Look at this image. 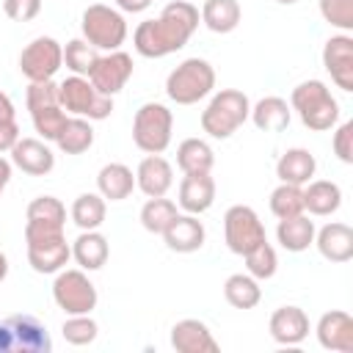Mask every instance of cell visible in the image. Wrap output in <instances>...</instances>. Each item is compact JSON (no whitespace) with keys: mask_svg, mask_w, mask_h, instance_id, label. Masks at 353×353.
<instances>
[{"mask_svg":"<svg viewBox=\"0 0 353 353\" xmlns=\"http://www.w3.org/2000/svg\"><path fill=\"white\" fill-rule=\"evenodd\" d=\"M199 22H201L199 8L190 0H171L160 11V17L143 19L135 28L132 33L135 52L143 58H165L190 41Z\"/></svg>","mask_w":353,"mask_h":353,"instance_id":"obj_1","label":"cell"},{"mask_svg":"<svg viewBox=\"0 0 353 353\" xmlns=\"http://www.w3.org/2000/svg\"><path fill=\"white\" fill-rule=\"evenodd\" d=\"M290 108L298 113L301 124L312 132H325L339 121V102L323 80H303L290 94Z\"/></svg>","mask_w":353,"mask_h":353,"instance_id":"obj_2","label":"cell"},{"mask_svg":"<svg viewBox=\"0 0 353 353\" xmlns=\"http://www.w3.org/2000/svg\"><path fill=\"white\" fill-rule=\"evenodd\" d=\"M248 113H251V102L243 91L237 88H221L210 105L201 110V130L210 135V138H232L245 121H248Z\"/></svg>","mask_w":353,"mask_h":353,"instance_id":"obj_3","label":"cell"},{"mask_svg":"<svg viewBox=\"0 0 353 353\" xmlns=\"http://www.w3.org/2000/svg\"><path fill=\"white\" fill-rule=\"evenodd\" d=\"M215 88V69L204 58H185L165 77V94L176 105H196Z\"/></svg>","mask_w":353,"mask_h":353,"instance_id":"obj_4","label":"cell"},{"mask_svg":"<svg viewBox=\"0 0 353 353\" xmlns=\"http://www.w3.org/2000/svg\"><path fill=\"white\" fill-rule=\"evenodd\" d=\"M174 113L160 102H143L132 119V143L143 154H163L171 143Z\"/></svg>","mask_w":353,"mask_h":353,"instance_id":"obj_5","label":"cell"},{"mask_svg":"<svg viewBox=\"0 0 353 353\" xmlns=\"http://www.w3.org/2000/svg\"><path fill=\"white\" fill-rule=\"evenodd\" d=\"M80 30L91 47L113 52V50H121L124 39H127V19L119 8H110L105 3H94L83 11Z\"/></svg>","mask_w":353,"mask_h":353,"instance_id":"obj_6","label":"cell"},{"mask_svg":"<svg viewBox=\"0 0 353 353\" xmlns=\"http://www.w3.org/2000/svg\"><path fill=\"white\" fill-rule=\"evenodd\" d=\"M58 102L66 113L83 116L88 121H102L113 113V97L99 94L88 77L72 74L63 83H58Z\"/></svg>","mask_w":353,"mask_h":353,"instance_id":"obj_7","label":"cell"},{"mask_svg":"<svg viewBox=\"0 0 353 353\" xmlns=\"http://www.w3.org/2000/svg\"><path fill=\"white\" fill-rule=\"evenodd\" d=\"M0 353H52V339L39 317L11 314L0 320Z\"/></svg>","mask_w":353,"mask_h":353,"instance_id":"obj_8","label":"cell"},{"mask_svg":"<svg viewBox=\"0 0 353 353\" xmlns=\"http://www.w3.org/2000/svg\"><path fill=\"white\" fill-rule=\"evenodd\" d=\"M25 102H28V110H30V119H33L36 132L44 141H55L58 132H61V127L69 119L66 110L58 102V85L52 80L30 83L28 91H25Z\"/></svg>","mask_w":353,"mask_h":353,"instance_id":"obj_9","label":"cell"},{"mask_svg":"<svg viewBox=\"0 0 353 353\" xmlns=\"http://www.w3.org/2000/svg\"><path fill=\"white\" fill-rule=\"evenodd\" d=\"M52 298L58 303V309H63L66 314H91L97 309V287L91 284V279L85 276V270H58L55 281H52Z\"/></svg>","mask_w":353,"mask_h":353,"instance_id":"obj_10","label":"cell"},{"mask_svg":"<svg viewBox=\"0 0 353 353\" xmlns=\"http://www.w3.org/2000/svg\"><path fill=\"white\" fill-rule=\"evenodd\" d=\"M223 237H226L229 251L237 254V256L248 254L254 245L268 240L259 215L245 204H234V207L226 210V215H223Z\"/></svg>","mask_w":353,"mask_h":353,"instance_id":"obj_11","label":"cell"},{"mask_svg":"<svg viewBox=\"0 0 353 353\" xmlns=\"http://www.w3.org/2000/svg\"><path fill=\"white\" fill-rule=\"evenodd\" d=\"M61 66H63V47L52 36H39L19 52V72L30 83L52 80Z\"/></svg>","mask_w":353,"mask_h":353,"instance_id":"obj_12","label":"cell"},{"mask_svg":"<svg viewBox=\"0 0 353 353\" xmlns=\"http://www.w3.org/2000/svg\"><path fill=\"white\" fill-rule=\"evenodd\" d=\"M130 77H132V55H127L124 50L99 55V61L94 63V69L88 74L91 85L105 97H116L127 85Z\"/></svg>","mask_w":353,"mask_h":353,"instance_id":"obj_13","label":"cell"},{"mask_svg":"<svg viewBox=\"0 0 353 353\" xmlns=\"http://www.w3.org/2000/svg\"><path fill=\"white\" fill-rule=\"evenodd\" d=\"M323 66L342 91H353V39L347 33L331 36L323 47Z\"/></svg>","mask_w":353,"mask_h":353,"instance_id":"obj_14","label":"cell"},{"mask_svg":"<svg viewBox=\"0 0 353 353\" xmlns=\"http://www.w3.org/2000/svg\"><path fill=\"white\" fill-rule=\"evenodd\" d=\"M11 165H17L28 176H47L55 168V154L47 146V141L19 138L11 146Z\"/></svg>","mask_w":353,"mask_h":353,"instance_id":"obj_15","label":"cell"},{"mask_svg":"<svg viewBox=\"0 0 353 353\" xmlns=\"http://www.w3.org/2000/svg\"><path fill=\"white\" fill-rule=\"evenodd\" d=\"M317 342L325 350L336 353H353V317L342 309H331L317 320Z\"/></svg>","mask_w":353,"mask_h":353,"instance_id":"obj_16","label":"cell"},{"mask_svg":"<svg viewBox=\"0 0 353 353\" xmlns=\"http://www.w3.org/2000/svg\"><path fill=\"white\" fill-rule=\"evenodd\" d=\"M174 185V168L163 154H146L135 168V188L146 196H165Z\"/></svg>","mask_w":353,"mask_h":353,"instance_id":"obj_17","label":"cell"},{"mask_svg":"<svg viewBox=\"0 0 353 353\" xmlns=\"http://www.w3.org/2000/svg\"><path fill=\"white\" fill-rule=\"evenodd\" d=\"M163 240H165V245L171 248V251H176V254H193V251H199L201 245H204V240H207V232H204V223L199 221V215H190V212H179L171 223H168V229L163 232Z\"/></svg>","mask_w":353,"mask_h":353,"instance_id":"obj_18","label":"cell"},{"mask_svg":"<svg viewBox=\"0 0 353 353\" xmlns=\"http://www.w3.org/2000/svg\"><path fill=\"white\" fill-rule=\"evenodd\" d=\"M171 347L176 353H215L221 345L201 320H179L171 328Z\"/></svg>","mask_w":353,"mask_h":353,"instance_id":"obj_19","label":"cell"},{"mask_svg":"<svg viewBox=\"0 0 353 353\" xmlns=\"http://www.w3.org/2000/svg\"><path fill=\"white\" fill-rule=\"evenodd\" d=\"M270 336L279 345H301L309 336V317L301 306H279L270 314Z\"/></svg>","mask_w":353,"mask_h":353,"instance_id":"obj_20","label":"cell"},{"mask_svg":"<svg viewBox=\"0 0 353 353\" xmlns=\"http://www.w3.org/2000/svg\"><path fill=\"white\" fill-rule=\"evenodd\" d=\"M69 259H72V245L66 243L63 234L41 243H28V265L36 273H58L66 268Z\"/></svg>","mask_w":353,"mask_h":353,"instance_id":"obj_21","label":"cell"},{"mask_svg":"<svg viewBox=\"0 0 353 353\" xmlns=\"http://www.w3.org/2000/svg\"><path fill=\"white\" fill-rule=\"evenodd\" d=\"M179 207L190 215H201L215 201V179L210 174H185L179 182Z\"/></svg>","mask_w":353,"mask_h":353,"instance_id":"obj_22","label":"cell"},{"mask_svg":"<svg viewBox=\"0 0 353 353\" xmlns=\"http://www.w3.org/2000/svg\"><path fill=\"white\" fill-rule=\"evenodd\" d=\"M314 245L328 262H347L353 259V229L347 223L331 221L314 232Z\"/></svg>","mask_w":353,"mask_h":353,"instance_id":"obj_23","label":"cell"},{"mask_svg":"<svg viewBox=\"0 0 353 353\" xmlns=\"http://www.w3.org/2000/svg\"><path fill=\"white\" fill-rule=\"evenodd\" d=\"M342 207V188L331 179H309L303 188V210H309V215L325 218L334 215Z\"/></svg>","mask_w":353,"mask_h":353,"instance_id":"obj_24","label":"cell"},{"mask_svg":"<svg viewBox=\"0 0 353 353\" xmlns=\"http://www.w3.org/2000/svg\"><path fill=\"white\" fill-rule=\"evenodd\" d=\"M314 171H317V160H314V154H312L309 149H303V146L287 149V152L279 157V163H276V176H279L281 182L301 185V188L314 176Z\"/></svg>","mask_w":353,"mask_h":353,"instance_id":"obj_25","label":"cell"},{"mask_svg":"<svg viewBox=\"0 0 353 353\" xmlns=\"http://www.w3.org/2000/svg\"><path fill=\"white\" fill-rule=\"evenodd\" d=\"M110 256V245L108 237L99 234V229H88L80 232L77 240L72 243V259L83 268V270H99Z\"/></svg>","mask_w":353,"mask_h":353,"instance_id":"obj_26","label":"cell"},{"mask_svg":"<svg viewBox=\"0 0 353 353\" xmlns=\"http://www.w3.org/2000/svg\"><path fill=\"white\" fill-rule=\"evenodd\" d=\"M248 119H251L254 127L262 130V132H281V130L290 127L292 108H290L287 99H281V97H262V99L251 108Z\"/></svg>","mask_w":353,"mask_h":353,"instance_id":"obj_27","label":"cell"},{"mask_svg":"<svg viewBox=\"0 0 353 353\" xmlns=\"http://www.w3.org/2000/svg\"><path fill=\"white\" fill-rule=\"evenodd\" d=\"M97 188L105 201H124L135 190V174L124 163H108L97 174Z\"/></svg>","mask_w":353,"mask_h":353,"instance_id":"obj_28","label":"cell"},{"mask_svg":"<svg viewBox=\"0 0 353 353\" xmlns=\"http://www.w3.org/2000/svg\"><path fill=\"white\" fill-rule=\"evenodd\" d=\"M314 221H309V215H292V218H281L276 226V240L281 243L284 251L301 254L314 243Z\"/></svg>","mask_w":353,"mask_h":353,"instance_id":"obj_29","label":"cell"},{"mask_svg":"<svg viewBox=\"0 0 353 353\" xmlns=\"http://www.w3.org/2000/svg\"><path fill=\"white\" fill-rule=\"evenodd\" d=\"M176 165L182 174H210L215 165V152L201 138H185L176 146Z\"/></svg>","mask_w":353,"mask_h":353,"instance_id":"obj_30","label":"cell"},{"mask_svg":"<svg viewBox=\"0 0 353 353\" xmlns=\"http://www.w3.org/2000/svg\"><path fill=\"white\" fill-rule=\"evenodd\" d=\"M91 143H94V127L83 116H69L55 138V146L63 154H83L85 149H91Z\"/></svg>","mask_w":353,"mask_h":353,"instance_id":"obj_31","label":"cell"},{"mask_svg":"<svg viewBox=\"0 0 353 353\" xmlns=\"http://www.w3.org/2000/svg\"><path fill=\"white\" fill-rule=\"evenodd\" d=\"M240 3L237 0H204L201 6V22L212 33H232L240 25Z\"/></svg>","mask_w":353,"mask_h":353,"instance_id":"obj_32","label":"cell"},{"mask_svg":"<svg viewBox=\"0 0 353 353\" xmlns=\"http://www.w3.org/2000/svg\"><path fill=\"white\" fill-rule=\"evenodd\" d=\"M223 298L234 309H254L262 301V287L254 276L248 273H232L223 281Z\"/></svg>","mask_w":353,"mask_h":353,"instance_id":"obj_33","label":"cell"},{"mask_svg":"<svg viewBox=\"0 0 353 353\" xmlns=\"http://www.w3.org/2000/svg\"><path fill=\"white\" fill-rule=\"evenodd\" d=\"M30 226H50V229H63L66 223V207L61 204V199L55 196H36L28 204L25 212Z\"/></svg>","mask_w":353,"mask_h":353,"instance_id":"obj_34","label":"cell"},{"mask_svg":"<svg viewBox=\"0 0 353 353\" xmlns=\"http://www.w3.org/2000/svg\"><path fill=\"white\" fill-rule=\"evenodd\" d=\"M105 212H108V204L99 193H80L72 204V221L80 226V232L99 229L105 223Z\"/></svg>","mask_w":353,"mask_h":353,"instance_id":"obj_35","label":"cell"},{"mask_svg":"<svg viewBox=\"0 0 353 353\" xmlns=\"http://www.w3.org/2000/svg\"><path fill=\"white\" fill-rule=\"evenodd\" d=\"M176 215H179V210H176V204H174L171 199L154 196V199H149V201L141 207V226H143L146 232H152V234H163V232L168 229V223H171Z\"/></svg>","mask_w":353,"mask_h":353,"instance_id":"obj_36","label":"cell"},{"mask_svg":"<svg viewBox=\"0 0 353 353\" xmlns=\"http://www.w3.org/2000/svg\"><path fill=\"white\" fill-rule=\"evenodd\" d=\"M97 61H99V50L91 47L85 39L66 41V47H63V63H66V69H72V74L88 77Z\"/></svg>","mask_w":353,"mask_h":353,"instance_id":"obj_37","label":"cell"},{"mask_svg":"<svg viewBox=\"0 0 353 353\" xmlns=\"http://www.w3.org/2000/svg\"><path fill=\"white\" fill-rule=\"evenodd\" d=\"M270 212H273L279 221L306 212V210H303V188H301V185L281 182V185L270 193Z\"/></svg>","mask_w":353,"mask_h":353,"instance_id":"obj_38","label":"cell"},{"mask_svg":"<svg viewBox=\"0 0 353 353\" xmlns=\"http://www.w3.org/2000/svg\"><path fill=\"white\" fill-rule=\"evenodd\" d=\"M245 256V268H248V276H254L256 281H265V279H273L276 276V268H279V256H276V248L262 240L259 245H254Z\"/></svg>","mask_w":353,"mask_h":353,"instance_id":"obj_39","label":"cell"},{"mask_svg":"<svg viewBox=\"0 0 353 353\" xmlns=\"http://www.w3.org/2000/svg\"><path fill=\"white\" fill-rule=\"evenodd\" d=\"M61 334H63V339H66L69 345L83 347V345H91V342L97 339L99 325H97V320H94L91 314H69V317L63 320Z\"/></svg>","mask_w":353,"mask_h":353,"instance_id":"obj_40","label":"cell"},{"mask_svg":"<svg viewBox=\"0 0 353 353\" xmlns=\"http://www.w3.org/2000/svg\"><path fill=\"white\" fill-rule=\"evenodd\" d=\"M320 14L328 25L345 33L353 30V0H320Z\"/></svg>","mask_w":353,"mask_h":353,"instance_id":"obj_41","label":"cell"},{"mask_svg":"<svg viewBox=\"0 0 353 353\" xmlns=\"http://www.w3.org/2000/svg\"><path fill=\"white\" fill-rule=\"evenodd\" d=\"M3 11L14 22H30L41 11V0H3Z\"/></svg>","mask_w":353,"mask_h":353,"instance_id":"obj_42","label":"cell"},{"mask_svg":"<svg viewBox=\"0 0 353 353\" xmlns=\"http://www.w3.org/2000/svg\"><path fill=\"white\" fill-rule=\"evenodd\" d=\"M331 146H334V154H336L342 163H347V165L353 163V121H342V124L336 127Z\"/></svg>","mask_w":353,"mask_h":353,"instance_id":"obj_43","label":"cell"},{"mask_svg":"<svg viewBox=\"0 0 353 353\" xmlns=\"http://www.w3.org/2000/svg\"><path fill=\"white\" fill-rule=\"evenodd\" d=\"M22 135H19V124H17V119H11V121H0V154L3 152H11V146L19 141Z\"/></svg>","mask_w":353,"mask_h":353,"instance_id":"obj_44","label":"cell"},{"mask_svg":"<svg viewBox=\"0 0 353 353\" xmlns=\"http://www.w3.org/2000/svg\"><path fill=\"white\" fill-rule=\"evenodd\" d=\"M113 3L124 14H141V11H146L152 6V0H113Z\"/></svg>","mask_w":353,"mask_h":353,"instance_id":"obj_45","label":"cell"},{"mask_svg":"<svg viewBox=\"0 0 353 353\" xmlns=\"http://www.w3.org/2000/svg\"><path fill=\"white\" fill-rule=\"evenodd\" d=\"M11 119H17V108H14L11 97L6 91H0V121H11Z\"/></svg>","mask_w":353,"mask_h":353,"instance_id":"obj_46","label":"cell"},{"mask_svg":"<svg viewBox=\"0 0 353 353\" xmlns=\"http://www.w3.org/2000/svg\"><path fill=\"white\" fill-rule=\"evenodd\" d=\"M8 182H11V163L0 154V196H3V190H6Z\"/></svg>","mask_w":353,"mask_h":353,"instance_id":"obj_47","label":"cell"},{"mask_svg":"<svg viewBox=\"0 0 353 353\" xmlns=\"http://www.w3.org/2000/svg\"><path fill=\"white\" fill-rule=\"evenodd\" d=\"M6 276H8V256L0 251V281H3Z\"/></svg>","mask_w":353,"mask_h":353,"instance_id":"obj_48","label":"cell"},{"mask_svg":"<svg viewBox=\"0 0 353 353\" xmlns=\"http://www.w3.org/2000/svg\"><path fill=\"white\" fill-rule=\"evenodd\" d=\"M276 3H281V6H292V3H298V0H276Z\"/></svg>","mask_w":353,"mask_h":353,"instance_id":"obj_49","label":"cell"}]
</instances>
